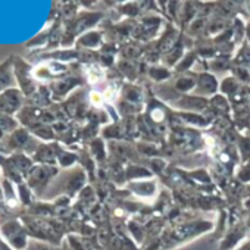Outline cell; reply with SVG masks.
Returning <instances> with one entry per match:
<instances>
[{
    "instance_id": "cell-1",
    "label": "cell",
    "mask_w": 250,
    "mask_h": 250,
    "mask_svg": "<svg viewBox=\"0 0 250 250\" xmlns=\"http://www.w3.org/2000/svg\"><path fill=\"white\" fill-rule=\"evenodd\" d=\"M3 232L6 235V240H9L15 249H24L25 247V232L20 228V225L17 222L6 224L3 227Z\"/></svg>"
}]
</instances>
